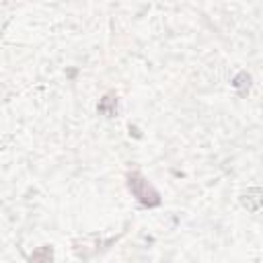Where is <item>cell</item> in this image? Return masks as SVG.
Returning <instances> with one entry per match:
<instances>
[{"label": "cell", "instance_id": "obj_1", "mask_svg": "<svg viewBox=\"0 0 263 263\" xmlns=\"http://www.w3.org/2000/svg\"><path fill=\"white\" fill-rule=\"evenodd\" d=\"M127 189L132 191V195L146 208H156L160 205V193L146 181V177L138 171L127 173Z\"/></svg>", "mask_w": 263, "mask_h": 263}, {"label": "cell", "instance_id": "obj_2", "mask_svg": "<svg viewBox=\"0 0 263 263\" xmlns=\"http://www.w3.org/2000/svg\"><path fill=\"white\" fill-rule=\"evenodd\" d=\"M240 203L249 210V212H257L259 208H263V189L259 187H251L242 193L240 197Z\"/></svg>", "mask_w": 263, "mask_h": 263}, {"label": "cell", "instance_id": "obj_3", "mask_svg": "<svg viewBox=\"0 0 263 263\" xmlns=\"http://www.w3.org/2000/svg\"><path fill=\"white\" fill-rule=\"evenodd\" d=\"M115 109H117V97L113 95V92H109V95H105L101 101H99V111L101 113H105V115H113L115 113Z\"/></svg>", "mask_w": 263, "mask_h": 263}, {"label": "cell", "instance_id": "obj_4", "mask_svg": "<svg viewBox=\"0 0 263 263\" xmlns=\"http://www.w3.org/2000/svg\"><path fill=\"white\" fill-rule=\"evenodd\" d=\"M232 86L238 90V95H247V90L251 88V76L247 72H238L232 80Z\"/></svg>", "mask_w": 263, "mask_h": 263}, {"label": "cell", "instance_id": "obj_5", "mask_svg": "<svg viewBox=\"0 0 263 263\" xmlns=\"http://www.w3.org/2000/svg\"><path fill=\"white\" fill-rule=\"evenodd\" d=\"M29 259H31V261H49V259H53V249H51V247H41V249L35 251Z\"/></svg>", "mask_w": 263, "mask_h": 263}]
</instances>
